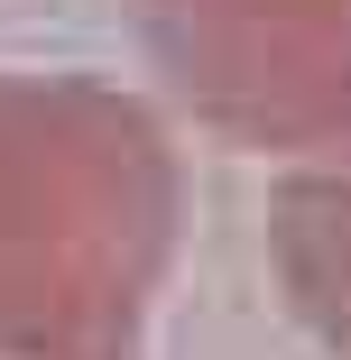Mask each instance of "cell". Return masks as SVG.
<instances>
[{"mask_svg":"<svg viewBox=\"0 0 351 360\" xmlns=\"http://www.w3.org/2000/svg\"><path fill=\"white\" fill-rule=\"evenodd\" d=\"M185 222L167 120L93 75H0V351L111 360Z\"/></svg>","mask_w":351,"mask_h":360,"instance_id":"cell-1","label":"cell"},{"mask_svg":"<svg viewBox=\"0 0 351 360\" xmlns=\"http://www.w3.org/2000/svg\"><path fill=\"white\" fill-rule=\"evenodd\" d=\"M167 102L241 158L351 139V0H129Z\"/></svg>","mask_w":351,"mask_h":360,"instance_id":"cell-2","label":"cell"},{"mask_svg":"<svg viewBox=\"0 0 351 360\" xmlns=\"http://www.w3.org/2000/svg\"><path fill=\"white\" fill-rule=\"evenodd\" d=\"M268 277L314 342L351 351V139L277 167V185H268Z\"/></svg>","mask_w":351,"mask_h":360,"instance_id":"cell-3","label":"cell"}]
</instances>
